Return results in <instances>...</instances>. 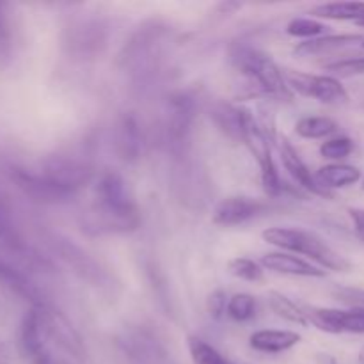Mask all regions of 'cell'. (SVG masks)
Wrapping results in <instances>:
<instances>
[{
  "label": "cell",
  "instance_id": "6da1fadb",
  "mask_svg": "<svg viewBox=\"0 0 364 364\" xmlns=\"http://www.w3.org/2000/svg\"><path fill=\"white\" fill-rule=\"evenodd\" d=\"M263 240L270 245L283 249L288 252H299L320 265V269L334 270V272H347L352 269L350 262L340 252L327 245L318 235L297 228H269L262 233Z\"/></svg>",
  "mask_w": 364,
  "mask_h": 364
},
{
  "label": "cell",
  "instance_id": "7a4b0ae2",
  "mask_svg": "<svg viewBox=\"0 0 364 364\" xmlns=\"http://www.w3.org/2000/svg\"><path fill=\"white\" fill-rule=\"evenodd\" d=\"M231 57H233L235 66L242 73L247 75L258 85L259 91L276 96V98H294V91L284 78V71L279 70V66L270 59V55L259 52V50L249 48V46H240V48L233 50Z\"/></svg>",
  "mask_w": 364,
  "mask_h": 364
},
{
  "label": "cell",
  "instance_id": "3957f363",
  "mask_svg": "<svg viewBox=\"0 0 364 364\" xmlns=\"http://www.w3.org/2000/svg\"><path fill=\"white\" fill-rule=\"evenodd\" d=\"M167 28L159 23L139 27L119 53V66L134 75H144L159 64Z\"/></svg>",
  "mask_w": 364,
  "mask_h": 364
},
{
  "label": "cell",
  "instance_id": "277c9868",
  "mask_svg": "<svg viewBox=\"0 0 364 364\" xmlns=\"http://www.w3.org/2000/svg\"><path fill=\"white\" fill-rule=\"evenodd\" d=\"M242 142L247 146L251 155L258 162L259 171H262V183L267 194L277 196L283 191L279 173H277L276 162L272 156V146H270V135L267 134L265 128L258 123L255 114L245 109L244 114V130H242Z\"/></svg>",
  "mask_w": 364,
  "mask_h": 364
},
{
  "label": "cell",
  "instance_id": "5b68a950",
  "mask_svg": "<svg viewBox=\"0 0 364 364\" xmlns=\"http://www.w3.org/2000/svg\"><path fill=\"white\" fill-rule=\"evenodd\" d=\"M141 223L137 206H116L95 201V205L82 213V231L87 235H123L135 231Z\"/></svg>",
  "mask_w": 364,
  "mask_h": 364
},
{
  "label": "cell",
  "instance_id": "8992f818",
  "mask_svg": "<svg viewBox=\"0 0 364 364\" xmlns=\"http://www.w3.org/2000/svg\"><path fill=\"white\" fill-rule=\"evenodd\" d=\"M284 78L294 92L315 98L327 105H340L348 100L347 89L336 77H331V75H309L288 70L284 71Z\"/></svg>",
  "mask_w": 364,
  "mask_h": 364
},
{
  "label": "cell",
  "instance_id": "52a82bcc",
  "mask_svg": "<svg viewBox=\"0 0 364 364\" xmlns=\"http://www.w3.org/2000/svg\"><path fill=\"white\" fill-rule=\"evenodd\" d=\"M196 117V102L187 92H174L167 102V117L164 123L167 146L174 153L183 151Z\"/></svg>",
  "mask_w": 364,
  "mask_h": 364
},
{
  "label": "cell",
  "instance_id": "ba28073f",
  "mask_svg": "<svg viewBox=\"0 0 364 364\" xmlns=\"http://www.w3.org/2000/svg\"><path fill=\"white\" fill-rule=\"evenodd\" d=\"M41 173L59 187L77 194L78 188H82L92 180L95 169L85 160L70 159V156H53L45 164V169Z\"/></svg>",
  "mask_w": 364,
  "mask_h": 364
},
{
  "label": "cell",
  "instance_id": "9c48e42d",
  "mask_svg": "<svg viewBox=\"0 0 364 364\" xmlns=\"http://www.w3.org/2000/svg\"><path fill=\"white\" fill-rule=\"evenodd\" d=\"M11 178L16 183V187L23 192L25 196L38 203H50V205H60L68 203L73 198V192L59 187L52 180L45 176L43 173H31L25 169H14L11 173Z\"/></svg>",
  "mask_w": 364,
  "mask_h": 364
},
{
  "label": "cell",
  "instance_id": "30bf717a",
  "mask_svg": "<svg viewBox=\"0 0 364 364\" xmlns=\"http://www.w3.org/2000/svg\"><path fill=\"white\" fill-rule=\"evenodd\" d=\"M39 311H41L43 323H45V331L50 340L55 341L63 350L73 355L75 359L82 361L85 358L84 340L78 334V331L71 326L70 320L63 313L52 308H39Z\"/></svg>",
  "mask_w": 364,
  "mask_h": 364
},
{
  "label": "cell",
  "instance_id": "8fae6325",
  "mask_svg": "<svg viewBox=\"0 0 364 364\" xmlns=\"http://www.w3.org/2000/svg\"><path fill=\"white\" fill-rule=\"evenodd\" d=\"M267 210V205L259 199L245 198V196H233L217 203L213 208L212 220L217 226L231 228L238 224H245L247 220L256 219Z\"/></svg>",
  "mask_w": 364,
  "mask_h": 364
},
{
  "label": "cell",
  "instance_id": "7c38bea8",
  "mask_svg": "<svg viewBox=\"0 0 364 364\" xmlns=\"http://www.w3.org/2000/svg\"><path fill=\"white\" fill-rule=\"evenodd\" d=\"M46 340H48V334L45 331L41 311L32 309L25 315L20 333L23 354L31 359L32 364H48L53 359L46 348Z\"/></svg>",
  "mask_w": 364,
  "mask_h": 364
},
{
  "label": "cell",
  "instance_id": "4fadbf2b",
  "mask_svg": "<svg viewBox=\"0 0 364 364\" xmlns=\"http://www.w3.org/2000/svg\"><path fill=\"white\" fill-rule=\"evenodd\" d=\"M144 132L139 124L137 117L132 114H124L116 124L114 130V144L116 151L124 162H135L141 159L144 151Z\"/></svg>",
  "mask_w": 364,
  "mask_h": 364
},
{
  "label": "cell",
  "instance_id": "5bb4252c",
  "mask_svg": "<svg viewBox=\"0 0 364 364\" xmlns=\"http://www.w3.org/2000/svg\"><path fill=\"white\" fill-rule=\"evenodd\" d=\"M57 252H59L60 258L73 269V272H77V276L89 281V283L95 284V287H103V284L109 281V276H107L105 270H103L91 256L85 255L80 247L73 245L71 242H57Z\"/></svg>",
  "mask_w": 364,
  "mask_h": 364
},
{
  "label": "cell",
  "instance_id": "9a60e30c",
  "mask_svg": "<svg viewBox=\"0 0 364 364\" xmlns=\"http://www.w3.org/2000/svg\"><path fill=\"white\" fill-rule=\"evenodd\" d=\"M279 155L283 160L284 169L288 171L291 178L295 180V183L299 187H302L304 191L311 192L315 196H322V198H331V192H327L326 188H322L316 181L315 174H311V171L308 169V166L304 164V160L301 159V155L297 153V149L290 144L288 139L283 137L279 144Z\"/></svg>",
  "mask_w": 364,
  "mask_h": 364
},
{
  "label": "cell",
  "instance_id": "2e32d148",
  "mask_svg": "<svg viewBox=\"0 0 364 364\" xmlns=\"http://www.w3.org/2000/svg\"><path fill=\"white\" fill-rule=\"evenodd\" d=\"M259 265L265 270H272L276 274H284V276H299V277H323L326 270L299 256L288 255V252H269L262 256Z\"/></svg>",
  "mask_w": 364,
  "mask_h": 364
},
{
  "label": "cell",
  "instance_id": "e0dca14e",
  "mask_svg": "<svg viewBox=\"0 0 364 364\" xmlns=\"http://www.w3.org/2000/svg\"><path fill=\"white\" fill-rule=\"evenodd\" d=\"M302 336L294 331H274V329H263L256 331L249 338V345L255 350L263 352V354H281L295 345L301 343Z\"/></svg>",
  "mask_w": 364,
  "mask_h": 364
},
{
  "label": "cell",
  "instance_id": "ac0fdd59",
  "mask_svg": "<svg viewBox=\"0 0 364 364\" xmlns=\"http://www.w3.org/2000/svg\"><path fill=\"white\" fill-rule=\"evenodd\" d=\"M364 38L361 34H331L322 36V38L309 39V41L301 43L295 48V55L299 57H315V55H326V53L338 52L341 48L355 45V43H363Z\"/></svg>",
  "mask_w": 364,
  "mask_h": 364
},
{
  "label": "cell",
  "instance_id": "d6986e66",
  "mask_svg": "<svg viewBox=\"0 0 364 364\" xmlns=\"http://www.w3.org/2000/svg\"><path fill=\"white\" fill-rule=\"evenodd\" d=\"M96 201L116 206L135 205L130 191H128L127 181L123 180L121 174L114 173V171H107L100 176L98 185H96Z\"/></svg>",
  "mask_w": 364,
  "mask_h": 364
},
{
  "label": "cell",
  "instance_id": "ffe728a7",
  "mask_svg": "<svg viewBox=\"0 0 364 364\" xmlns=\"http://www.w3.org/2000/svg\"><path fill=\"white\" fill-rule=\"evenodd\" d=\"M127 348L132 358L141 364H174L162 345L144 333H137L128 338Z\"/></svg>",
  "mask_w": 364,
  "mask_h": 364
},
{
  "label": "cell",
  "instance_id": "44dd1931",
  "mask_svg": "<svg viewBox=\"0 0 364 364\" xmlns=\"http://www.w3.org/2000/svg\"><path fill=\"white\" fill-rule=\"evenodd\" d=\"M315 178L320 187L331 192L333 188H343L358 183L361 180V171L348 164H329V166L320 167Z\"/></svg>",
  "mask_w": 364,
  "mask_h": 364
},
{
  "label": "cell",
  "instance_id": "7402d4cb",
  "mask_svg": "<svg viewBox=\"0 0 364 364\" xmlns=\"http://www.w3.org/2000/svg\"><path fill=\"white\" fill-rule=\"evenodd\" d=\"M244 114L245 107H235L231 103L219 102L212 107V119L217 127L235 141H242V130H244Z\"/></svg>",
  "mask_w": 364,
  "mask_h": 364
},
{
  "label": "cell",
  "instance_id": "603a6c76",
  "mask_svg": "<svg viewBox=\"0 0 364 364\" xmlns=\"http://www.w3.org/2000/svg\"><path fill=\"white\" fill-rule=\"evenodd\" d=\"M313 14L329 20H347L364 27V2H331L316 6Z\"/></svg>",
  "mask_w": 364,
  "mask_h": 364
},
{
  "label": "cell",
  "instance_id": "cb8c5ba5",
  "mask_svg": "<svg viewBox=\"0 0 364 364\" xmlns=\"http://www.w3.org/2000/svg\"><path fill=\"white\" fill-rule=\"evenodd\" d=\"M267 302H269L270 309L283 320L297 323V326H308L309 323L306 309L295 304L291 299H288L287 295H283L281 291L270 290L269 294H267Z\"/></svg>",
  "mask_w": 364,
  "mask_h": 364
},
{
  "label": "cell",
  "instance_id": "d4e9b609",
  "mask_svg": "<svg viewBox=\"0 0 364 364\" xmlns=\"http://www.w3.org/2000/svg\"><path fill=\"white\" fill-rule=\"evenodd\" d=\"M338 130V123L327 116L302 117L295 124V132L302 139H326Z\"/></svg>",
  "mask_w": 364,
  "mask_h": 364
},
{
  "label": "cell",
  "instance_id": "484cf974",
  "mask_svg": "<svg viewBox=\"0 0 364 364\" xmlns=\"http://www.w3.org/2000/svg\"><path fill=\"white\" fill-rule=\"evenodd\" d=\"M308 320L320 331L329 334H341V309L306 308Z\"/></svg>",
  "mask_w": 364,
  "mask_h": 364
},
{
  "label": "cell",
  "instance_id": "4316f807",
  "mask_svg": "<svg viewBox=\"0 0 364 364\" xmlns=\"http://www.w3.org/2000/svg\"><path fill=\"white\" fill-rule=\"evenodd\" d=\"M188 352H191L194 364H235L230 359L224 358L215 347L196 336L188 338Z\"/></svg>",
  "mask_w": 364,
  "mask_h": 364
},
{
  "label": "cell",
  "instance_id": "83f0119b",
  "mask_svg": "<svg viewBox=\"0 0 364 364\" xmlns=\"http://www.w3.org/2000/svg\"><path fill=\"white\" fill-rule=\"evenodd\" d=\"M226 315L235 322H247L256 315V299L249 294H237L230 297Z\"/></svg>",
  "mask_w": 364,
  "mask_h": 364
},
{
  "label": "cell",
  "instance_id": "f1b7e54d",
  "mask_svg": "<svg viewBox=\"0 0 364 364\" xmlns=\"http://www.w3.org/2000/svg\"><path fill=\"white\" fill-rule=\"evenodd\" d=\"M228 270L231 276L249 283H258L263 279V267L251 258H233L228 263Z\"/></svg>",
  "mask_w": 364,
  "mask_h": 364
},
{
  "label": "cell",
  "instance_id": "f546056e",
  "mask_svg": "<svg viewBox=\"0 0 364 364\" xmlns=\"http://www.w3.org/2000/svg\"><path fill=\"white\" fill-rule=\"evenodd\" d=\"M352 151H354V141L350 137H345V135L327 139L320 146V155L327 160H334L336 164H340V160L347 159Z\"/></svg>",
  "mask_w": 364,
  "mask_h": 364
},
{
  "label": "cell",
  "instance_id": "4dcf8cb0",
  "mask_svg": "<svg viewBox=\"0 0 364 364\" xmlns=\"http://www.w3.org/2000/svg\"><path fill=\"white\" fill-rule=\"evenodd\" d=\"M327 28H329L327 25L318 20H313V18H295L288 23L287 32L294 38H306L309 41V39H315L316 36L327 32Z\"/></svg>",
  "mask_w": 364,
  "mask_h": 364
},
{
  "label": "cell",
  "instance_id": "1f68e13d",
  "mask_svg": "<svg viewBox=\"0 0 364 364\" xmlns=\"http://www.w3.org/2000/svg\"><path fill=\"white\" fill-rule=\"evenodd\" d=\"M326 71H329L331 77H358V75H364V55L334 60V63L326 64Z\"/></svg>",
  "mask_w": 364,
  "mask_h": 364
},
{
  "label": "cell",
  "instance_id": "d6a6232c",
  "mask_svg": "<svg viewBox=\"0 0 364 364\" xmlns=\"http://www.w3.org/2000/svg\"><path fill=\"white\" fill-rule=\"evenodd\" d=\"M341 333L364 334V308L341 311Z\"/></svg>",
  "mask_w": 364,
  "mask_h": 364
},
{
  "label": "cell",
  "instance_id": "836d02e7",
  "mask_svg": "<svg viewBox=\"0 0 364 364\" xmlns=\"http://www.w3.org/2000/svg\"><path fill=\"white\" fill-rule=\"evenodd\" d=\"M333 294L340 302H343V304H347V306H352V309H363L364 308V290L363 288L338 287Z\"/></svg>",
  "mask_w": 364,
  "mask_h": 364
},
{
  "label": "cell",
  "instance_id": "e575fe53",
  "mask_svg": "<svg viewBox=\"0 0 364 364\" xmlns=\"http://www.w3.org/2000/svg\"><path fill=\"white\" fill-rule=\"evenodd\" d=\"M228 301H230V299H228L226 294H224V291H220V290L210 295V313H212L215 318H219L223 313H226Z\"/></svg>",
  "mask_w": 364,
  "mask_h": 364
},
{
  "label": "cell",
  "instance_id": "d590c367",
  "mask_svg": "<svg viewBox=\"0 0 364 364\" xmlns=\"http://www.w3.org/2000/svg\"><path fill=\"white\" fill-rule=\"evenodd\" d=\"M348 215H350L352 224H354L355 235L361 242H364V210L361 208H350L348 210Z\"/></svg>",
  "mask_w": 364,
  "mask_h": 364
},
{
  "label": "cell",
  "instance_id": "8d00e7d4",
  "mask_svg": "<svg viewBox=\"0 0 364 364\" xmlns=\"http://www.w3.org/2000/svg\"><path fill=\"white\" fill-rule=\"evenodd\" d=\"M0 364H13V354L6 343H0Z\"/></svg>",
  "mask_w": 364,
  "mask_h": 364
},
{
  "label": "cell",
  "instance_id": "74e56055",
  "mask_svg": "<svg viewBox=\"0 0 364 364\" xmlns=\"http://www.w3.org/2000/svg\"><path fill=\"white\" fill-rule=\"evenodd\" d=\"M6 230V226H4V212H2V206H0V231Z\"/></svg>",
  "mask_w": 364,
  "mask_h": 364
},
{
  "label": "cell",
  "instance_id": "f35d334b",
  "mask_svg": "<svg viewBox=\"0 0 364 364\" xmlns=\"http://www.w3.org/2000/svg\"><path fill=\"white\" fill-rule=\"evenodd\" d=\"M358 361H359V364H364V347L361 348V350H359V354H358Z\"/></svg>",
  "mask_w": 364,
  "mask_h": 364
},
{
  "label": "cell",
  "instance_id": "ab89813d",
  "mask_svg": "<svg viewBox=\"0 0 364 364\" xmlns=\"http://www.w3.org/2000/svg\"><path fill=\"white\" fill-rule=\"evenodd\" d=\"M48 364H66V363H63V361H55V359H52V361H50Z\"/></svg>",
  "mask_w": 364,
  "mask_h": 364
},
{
  "label": "cell",
  "instance_id": "60d3db41",
  "mask_svg": "<svg viewBox=\"0 0 364 364\" xmlns=\"http://www.w3.org/2000/svg\"><path fill=\"white\" fill-rule=\"evenodd\" d=\"M363 191H364V180H363Z\"/></svg>",
  "mask_w": 364,
  "mask_h": 364
},
{
  "label": "cell",
  "instance_id": "b9f144b4",
  "mask_svg": "<svg viewBox=\"0 0 364 364\" xmlns=\"http://www.w3.org/2000/svg\"><path fill=\"white\" fill-rule=\"evenodd\" d=\"M363 46H364V41H363Z\"/></svg>",
  "mask_w": 364,
  "mask_h": 364
}]
</instances>
